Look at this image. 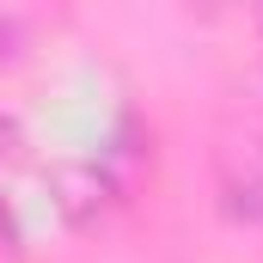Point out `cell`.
Masks as SVG:
<instances>
[{
	"label": "cell",
	"mask_w": 263,
	"mask_h": 263,
	"mask_svg": "<svg viewBox=\"0 0 263 263\" xmlns=\"http://www.w3.org/2000/svg\"><path fill=\"white\" fill-rule=\"evenodd\" d=\"M18 43H25L18 18H0V55H18Z\"/></svg>",
	"instance_id": "obj_2"
},
{
	"label": "cell",
	"mask_w": 263,
	"mask_h": 263,
	"mask_svg": "<svg viewBox=\"0 0 263 263\" xmlns=\"http://www.w3.org/2000/svg\"><path fill=\"white\" fill-rule=\"evenodd\" d=\"M18 147H25V135L12 129V123H0V159H12V153H18Z\"/></svg>",
	"instance_id": "obj_3"
},
{
	"label": "cell",
	"mask_w": 263,
	"mask_h": 263,
	"mask_svg": "<svg viewBox=\"0 0 263 263\" xmlns=\"http://www.w3.org/2000/svg\"><path fill=\"white\" fill-rule=\"evenodd\" d=\"M0 245H12V214H6V202H0Z\"/></svg>",
	"instance_id": "obj_4"
},
{
	"label": "cell",
	"mask_w": 263,
	"mask_h": 263,
	"mask_svg": "<svg viewBox=\"0 0 263 263\" xmlns=\"http://www.w3.org/2000/svg\"><path fill=\"white\" fill-rule=\"evenodd\" d=\"M104 202H110V184L98 178V165H86V172H62V208H67V220H92Z\"/></svg>",
	"instance_id": "obj_1"
}]
</instances>
